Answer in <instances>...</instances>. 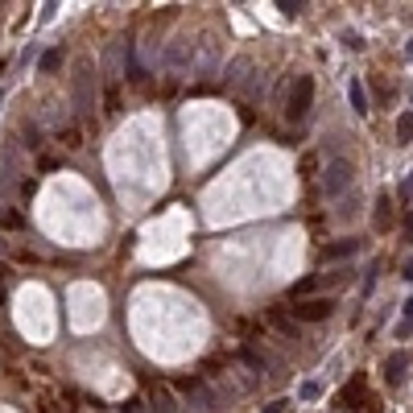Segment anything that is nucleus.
<instances>
[{
	"instance_id": "obj_1",
	"label": "nucleus",
	"mask_w": 413,
	"mask_h": 413,
	"mask_svg": "<svg viewBox=\"0 0 413 413\" xmlns=\"http://www.w3.org/2000/svg\"><path fill=\"white\" fill-rule=\"evenodd\" d=\"M99 67L96 62H79L74 67V87H71V99H74V116L79 120H87L91 112H96V103H99Z\"/></svg>"
},
{
	"instance_id": "obj_30",
	"label": "nucleus",
	"mask_w": 413,
	"mask_h": 413,
	"mask_svg": "<svg viewBox=\"0 0 413 413\" xmlns=\"http://www.w3.org/2000/svg\"><path fill=\"white\" fill-rule=\"evenodd\" d=\"M4 252H9V240H4V236H0V256H4Z\"/></svg>"
},
{
	"instance_id": "obj_24",
	"label": "nucleus",
	"mask_w": 413,
	"mask_h": 413,
	"mask_svg": "<svg viewBox=\"0 0 413 413\" xmlns=\"http://www.w3.org/2000/svg\"><path fill=\"white\" fill-rule=\"evenodd\" d=\"M310 290H318V273L306 277V281H298V285H293V298H302V293H310Z\"/></svg>"
},
{
	"instance_id": "obj_2",
	"label": "nucleus",
	"mask_w": 413,
	"mask_h": 413,
	"mask_svg": "<svg viewBox=\"0 0 413 413\" xmlns=\"http://www.w3.org/2000/svg\"><path fill=\"white\" fill-rule=\"evenodd\" d=\"M351 182H356V166L347 162V157H331L327 162V170H322V198H339L351 191Z\"/></svg>"
},
{
	"instance_id": "obj_31",
	"label": "nucleus",
	"mask_w": 413,
	"mask_h": 413,
	"mask_svg": "<svg viewBox=\"0 0 413 413\" xmlns=\"http://www.w3.org/2000/svg\"><path fill=\"white\" fill-rule=\"evenodd\" d=\"M0 99H4V96H0Z\"/></svg>"
},
{
	"instance_id": "obj_7",
	"label": "nucleus",
	"mask_w": 413,
	"mask_h": 413,
	"mask_svg": "<svg viewBox=\"0 0 413 413\" xmlns=\"http://www.w3.org/2000/svg\"><path fill=\"white\" fill-rule=\"evenodd\" d=\"M248 74H252V58L236 54V58L227 62V71H223V87H227V91H236V87H244V83H248Z\"/></svg>"
},
{
	"instance_id": "obj_4",
	"label": "nucleus",
	"mask_w": 413,
	"mask_h": 413,
	"mask_svg": "<svg viewBox=\"0 0 413 413\" xmlns=\"http://www.w3.org/2000/svg\"><path fill=\"white\" fill-rule=\"evenodd\" d=\"M178 392L186 397V405H195V413H215L219 409V392L203 380V376H186L178 380Z\"/></svg>"
},
{
	"instance_id": "obj_16",
	"label": "nucleus",
	"mask_w": 413,
	"mask_h": 413,
	"mask_svg": "<svg viewBox=\"0 0 413 413\" xmlns=\"http://www.w3.org/2000/svg\"><path fill=\"white\" fill-rule=\"evenodd\" d=\"M62 58H67V54H62V46H50L46 54H42V62H38V71H42V74H54L58 67H62Z\"/></svg>"
},
{
	"instance_id": "obj_11",
	"label": "nucleus",
	"mask_w": 413,
	"mask_h": 413,
	"mask_svg": "<svg viewBox=\"0 0 413 413\" xmlns=\"http://www.w3.org/2000/svg\"><path fill=\"white\" fill-rule=\"evenodd\" d=\"M356 248H360V240H351V236H347V240H335V244H322L318 261H322V265H331V261H343V256H351Z\"/></svg>"
},
{
	"instance_id": "obj_32",
	"label": "nucleus",
	"mask_w": 413,
	"mask_h": 413,
	"mask_svg": "<svg viewBox=\"0 0 413 413\" xmlns=\"http://www.w3.org/2000/svg\"><path fill=\"white\" fill-rule=\"evenodd\" d=\"M409 99H413V96H409Z\"/></svg>"
},
{
	"instance_id": "obj_5",
	"label": "nucleus",
	"mask_w": 413,
	"mask_h": 413,
	"mask_svg": "<svg viewBox=\"0 0 413 413\" xmlns=\"http://www.w3.org/2000/svg\"><path fill=\"white\" fill-rule=\"evenodd\" d=\"M198 62V42H191V38H174L170 46H166V54H162V67L166 71H195Z\"/></svg>"
},
{
	"instance_id": "obj_15",
	"label": "nucleus",
	"mask_w": 413,
	"mask_h": 413,
	"mask_svg": "<svg viewBox=\"0 0 413 413\" xmlns=\"http://www.w3.org/2000/svg\"><path fill=\"white\" fill-rule=\"evenodd\" d=\"M351 277H356L351 268H339V273H327V277L318 273V290H343V285H347Z\"/></svg>"
},
{
	"instance_id": "obj_10",
	"label": "nucleus",
	"mask_w": 413,
	"mask_h": 413,
	"mask_svg": "<svg viewBox=\"0 0 413 413\" xmlns=\"http://www.w3.org/2000/svg\"><path fill=\"white\" fill-rule=\"evenodd\" d=\"M149 409L153 413H178V401H174L170 385H153V389H149Z\"/></svg>"
},
{
	"instance_id": "obj_26",
	"label": "nucleus",
	"mask_w": 413,
	"mask_h": 413,
	"mask_svg": "<svg viewBox=\"0 0 413 413\" xmlns=\"http://www.w3.org/2000/svg\"><path fill=\"white\" fill-rule=\"evenodd\" d=\"M124 413H145V401H141V397H128V401H124Z\"/></svg>"
},
{
	"instance_id": "obj_18",
	"label": "nucleus",
	"mask_w": 413,
	"mask_h": 413,
	"mask_svg": "<svg viewBox=\"0 0 413 413\" xmlns=\"http://www.w3.org/2000/svg\"><path fill=\"white\" fill-rule=\"evenodd\" d=\"M413 141V112L397 116V145H409Z\"/></svg>"
},
{
	"instance_id": "obj_9",
	"label": "nucleus",
	"mask_w": 413,
	"mask_h": 413,
	"mask_svg": "<svg viewBox=\"0 0 413 413\" xmlns=\"http://www.w3.org/2000/svg\"><path fill=\"white\" fill-rule=\"evenodd\" d=\"M25 170V153L17 141H4L0 145V174H9V178H17V174Z\"/></svg>"
},
{
	"instance_id": "obj_23",
	"label": "nucleus",
	"mask_w": 413,
	"mask_h": 413,
	"mask_svg": "<svg viewBox=\"0 0 413 413\" xmlns=\"http://www.w3.org/2000/svg\"><path fill=\"white\" fill-rule=\"evenodd\" d=\"M277 9H281L285 17H298V13H302L306 4H302V0H277Z\"/></svg>"
},
{
	"instance_id": "obj_29",
	"label": "nucleus",
	"mask_w": 413,
	"mask_h": 413,
	"mask_svg": "<svg viewBox=\"0 0 413 413\" xmlns=\"http://www.w3.org/2000/svg\"><path fill=\"white\" fill-rule=\"evenodd\" d=\"M401 277H405V281H413V261L405 265V273H401Z\"/></svg>"
},
{
	"instance_id": "obj_22",
	"label": "nucleus",
	"mask_w": 413,
	"mask_h": 413,
	"mask_svg": "<svg viewBox=\"0 0 413 413\" xmlns=\"http://www.w3.org/2000/svg\"><path fill=\"white\" fill-rule=\"evenodd\" d=\"M318 397H322V385L318 380H306L302 385V401H318Z\"/></svg>"
},
{
	"instance_id": "obj_25",
	"label": "nucleus",
	"mask_w": 413,
	"mask_h": 413,
	"mask_svg": "<svg viewBox=\"0 0 413 413\" xmlns=\"http://www.w3.org/2000/svg\"><path fill=\"white\" fill-rule=\"evenodd\" d=\"M343 46L347 50H364V38H360V33H343Z\"/></svg>"
},
{
	"instance_id": "obj_14",
	"label": "nucleus",
	"mask_w": 413,
	"mask_h": 413,
	"mask_svg": "<svg viewBox=\"0 0 413 413\" xmlns=\"http://www.w3.org/2000/svg\"><path fill=\"white\" fill-rule=\"evenodd\" d=\"M347 99H351V108H356V116H368V112H372V108H368L364 79H351V87H347Z\"/></svg>"
},
{
	"instance_id": "obj_13",
	"label": "nucleus",
	"mask_w": 413,
	"mask_h": 413,
	"mask_svg": "<svg viewBox=\"0 0 413 413\" xmlns=\"http://www.w3.org/2000/svg\"><path fill=\"white\" fill-rule=\"evenodd\" d=\"M120 54H124V42H112V46H108V54H103V79H108V83H112V79H120Z\"/></svg>"
},
{
	"instance_id": "obj_19",
	"label": "nucleus",
	"mask_w": 413,
	"mask_h": 413,
	"mask_svg": "<svg viewBox=\"0 0 413 413\" xmlns=\"http://www.w3.org/2000/svg\"><path fill=\"white\" fill-rule=\"evenodd\" d=\"M21 137H25V145H29V149L42 145V128H38V120H25L21 124Z\"/></svg>"
},
{
	"instance_id": "obj_8",
	"label": "nucleus",
	"mask_w": 413,
	"mask_h": 413,
	"mask_svg": "<svg viewBox=\"0 0 413 413\" xmlns=\"http://www.w3.org/2000/svg\"><path fill=\"white\" fill-rule=\"evenodd\" d=\"M392 219H397V203H392V195L385 191V195L376 198V211H372V232L385 236V232L392 227Z\"/></svg>"
},
{
	"instance_id": "obj_3",
	"label": "nucleus",
	"mask_w": 413,
	"mask_h": 413,
	"mask_svg": "<svg viewBox=\"0 0 413 413\" xmlns=\"http://www.w3.org/2000/svg\"><path fill=\"white\" fill-rule=\"evenodd\" d=\"M310 103H315V79H310V74H298L290 83V91H285V116H290L293 124L306 120Z\"/></svg>"
},
{
	"instance_id": "obj_21",
	"label": "nucleus",
	"mask_w": 413,
	"mask_h": 413,
	"mask_svg": "<svg viewBox=\"0 0 413 413\" xmlns=\"http://www.w3.org/2000/svg\"><path fill=\"white\" fill-rule=\"evenodd\" d=\"M25 219L17 215V211H13V207H4V203H0V227H21Z\"/></svg>"
},
{
	"instance_id": "obj_28",
	"label": "nucleus",
	"mask_w": 413,
	"mask_h": 413,
	"mask_svg": "<svg viewBox=\"0 0 413 413\" xmlns=\"http://www.w3.org/2000/svg\"><path fill=\"white\" fill-rule=\"evenodd\" d=\"M405 240L413 244V211H409V215H405Z\"/></svg>"
},
{
	"instance_id": "obj_17",
	"label": "nucleus",
	"mask_w": 413,
	"mask_h": 413,
	"mask_svg": "<svg viewBox=\"0 0 413 413\" xmlns=\"http://www.w3.org/2000/svg\"><path fill=\"white\" fill-rule=\"evenodd\" d=\"M397 339H413V298L405 302V310H401V322H397V331H392Z\"/></svg>"
},
{
	"instance_id": "obj_20",
	"label": "nucleus",
	"mask_w": 413,
	"mask_h": 413,
	"mask_svg": "<svg viewBox=\"0 0 413 413\" xmlns=\"http://www.w3.org/2000/svg\"><path fill=\"white\" fill-rule=\"evenodd\" d=\"M244 96H256V99L265 96V74H261V71L248 74V83H244Z\"/></svg>"
},
{
	"instance_id": "obj_12",
	"label": "nucleus",
	"mask_w": 413,
	"mask_h": 413,
	"mask_svg": "<svg viewBox=\"0 0 413 413\" xmlns=\"http://www.w3.org/2000/svg\"><path fill=\"white\" fill-rule=\"evenodd\" d=\"M405 368H409V356H405V351H392L389 360H385V380H389L392 389L405 380Z\"/></svg>"
},
{
	"instance_id": "obj_27",
	"label": "nucleus",
	"mask_w": 413,
	"mask_h": 413,
	"mask_svg": "<svg viewBox=\"0 0 413 413\" xmlns=\"http://www.w3.org/2000/svg\"><path fill=\"white\" fill-rule=\"evenodd\" d=\"M290 409V401H273V405H265V413H285Z\"/></svg>"
},
{
	"instance_id": "obj_6",
	"label": "nucleus",
	"mask_w": 413,
	"mask_h": 413,
	"mask_svg": "<svg viewBox=\"0 0 413 413\" xmlns=\"http://www.w3.org/2000/svg\"><path fill=\"white\" fill-rule=\"evenodd\" d=\"M298 322H327V318L335 315V302L331 298H306V302H298L290 310Z\"/></svg>"
}]
</instances>
